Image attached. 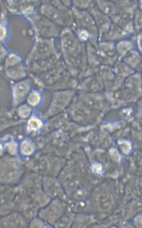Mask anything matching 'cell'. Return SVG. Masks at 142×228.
<instances>
[{
	"mask_svg": "<svg viewBox=\"0 0 142 228\" xmlns=\"http://www.w3.org/2000/svg\"><path fill=\"white\" fill-rule=\"evenodd\" d=\"M34 145L31 142L29 141H24L21 145V151L23 154H30L33 152L34 149Z\"/></svg>",
	"mask_w": 142,
	"mask_h": 228,
	"instance_id": "1",
	"label": "cell"
},
{
	"mask_svg": "<svg viewBox=\"0 0 142 228\" xmlns=\"http://www.w3.org/2000/svg\"><path fill=\"white\" fill-rule=\"evenodd\" d=\"M42 123L39 120L32 118L28 122V129L29 130H37L42 126Z\"/></svg>",
	"mask_w": 142,
	"mask_h": 228,
	"instance_id": "2",
	"label": "cell"
},
{
	"mask_svg": "<svg viewBox=\"0 0 142 228\" xmlns=\"http://www.w3.org/2000/svg\"><path fill=\"white\" fill-rule=\"evenodd\" d=\"M30 109L29 107L27 106H23L20 108L19 113L20 116L23 117H26L29 115Z\"/></svg>",
	"mask_w": 142,
	"mask_h": 228,
	"instance_id": "3",
	"label": "cell"
},
{
	"mask_svg": "<svg viewBox=\"0 0 142 228\" xmlns=\"http://www.w3.org/2000/svg\"><path fill=\"white\" fill-rule=\"evenodd\" d=\"M40 97L39 95L35 93L31 95L28 99L29 104L32 105H36L39 101Z\"/></svg>",
	"mask_w": 142,
	"mask_h": 228,
	"instance_id": "4",
	"label": "cell"
}]
</instances>
